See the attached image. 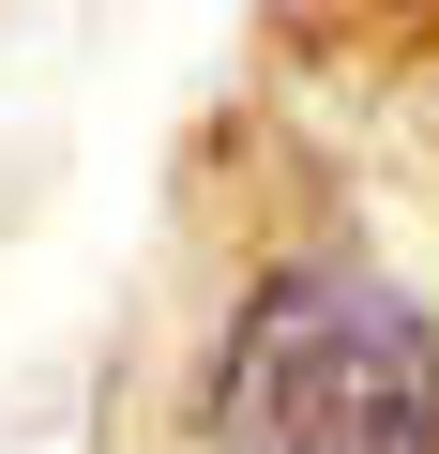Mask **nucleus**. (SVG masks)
I'll return each mask as SVG.
<instances>
[{"instance_id":"nucleus-1","label":"nucleus","mask_w":439,"mask_h":454,"mask_svg":"<svg viewBox=\"0 0 439 454\" xmlns=\"http://www.w3.org/2000/svg\"><path fill=\"white\" fill-rule=\"evenodd\" d=\"M197 454H439V318L364 258H288L212 318Z\"/></svg>"}]
</instances>
